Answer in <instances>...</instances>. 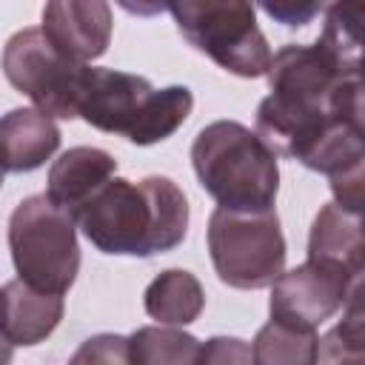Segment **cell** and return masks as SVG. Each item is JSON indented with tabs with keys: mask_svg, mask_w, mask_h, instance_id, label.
Segmentation results:
<instances>
[{
	"mask_svg": "<svg viewBox=\"0 0 365 365\" xmlns=\"http://www.w3.org/2000/svg\"><path fill=\"white\" fill-rule=\"evenodd\" d=\"M0 148L6 174H26L54 157L60 128L40 108H11L0 120Z\"/></svg>",
	"mask_w": 365,
	"mask_h": 365,
	"instance_id": "cell-13",
	"label": "cell"
},
{
	"mask_svg": "<svg viewBox=\"0 0 365 365\" xmlns=\"http://www.w3.org/2000/svg\"><path fill=\"white\" fill-rule=\"evenodd\" d=\"M86 240L117 257H154L174 251L188 234V200L168 177L131 182L114 177L74 220Z\"/></svg>",
	"mask_w": 365,
	"mask_h": 365,
	"instance_id": "cell-2",
	"label": "cell"
},
{
	"mask_svg": "<svg viewBox=\"0 0 365 365\" xmlns=\"http://www.w3.org/2000/svg\"><path fill=\"white\" fill-rule=\"evenodd\" d=\"M191 165L217 200V208L259 214L274 211L279 165L268 143L237 120H217L200 128L191 143Z\"/></svg>",
	"mask_w": 365,
	"mask_h": 365,
	"instance_id": "cell-3",
	"label": "cell"
},
{
	"mask_svg": "<svg viewBox=\"0 0 365 365\" xmlns=\"http://www.w3.org/2000/svg\"><path fill=\"white\" fill-rule=\"evenodd\" d=\"M111 6L103 0H51L43 6V34L74 63L97 60L111 43Z\"/></svg>",
	"mask_w": 365,
	"mask_h": 365,
	"instance_id": "cell-11",
	"label": "cell"
},
{
	"mask_svg": "<svg viewBox=\"0 0 365 365\" xmlns=\"http://www.w3.org/2000/svg\"><path fill=\"white\" fill-rule=\"evenodd\" d=\"M68 365H134L131 342L123 334H94L80 342Z\"/></svg>",
	"mask_w": 365,
	"mask_h": 365,
	"instance_id": "cell-19",
	"label": "cell"
},
{
	"mask_svg": "<svg viewBox=\"0 0 365 365\" xmlns=\"http://www.w3.org/2000/svg\"><path fill=\"white\" fill-rule=\"evenodd\" d=\"M268 97L257 106V134L277 157L328 180L365 157V131L348 117L345 77L314 46H282L268 68Z\"/></svg>",
	"mask_w": 365,
	"mask_h": 365,
	"instance_id": "cell-1",
	"label": "cell"
},
{
	"mask_svg": "<svg viewBox=\"0 0 365 365\" xmlns=\"http://www.w3.org/2000/svg\"><path fill=\"white\" fill-rule=\"evenodd\" d=\"M86 63L60 54L40 26L14 31L3 46V74L51 120L80 117V94L86 83Z\"/></svg>",
	"mask_w": 365,
	"mask_h": 365,
	"instance_id": "cell-8",
	"label": "cell"
},
{
	"mask_svg": "<svg viewBox=\"0 0 365 365\" xmlns=\"http://www.w3.org/2000/svg\"><path fill=\"white\" fill-rule=\"evenodd\" d=\"M9 251L29 288L63 297L80 271L77 222L46 194L26 197L9 217Z\"/></svg>",
	"mask_w": 365,
	"mask_h": 365,
	"instance_id": "cell-5",
	"label": "cell"
},
{
	"mask_svg": "<svg viewBox=\"0 0 365 365\" xmlns=\"http://www.w3.org/2000/svg\"><path fill=\"white\" fill-rule=\"evenodd\" d=\"M191 108L194 94L188 86L154 88L145 77L117 68L88 66L80 94V117L88 125L123 134L134 145L168 140L188 120Z\"/></svg>",
	"mask_w": 365,
	"mask_h": 365,
	"instance_id": "cell-4",
	"label": "cell"
},
{
	"mask_svg": "<svg viewBox=\"0 0 365 365\" xmlns=\"http://www.w3.org/2000/svg\"><path fill=\"white\" fill-rule=\"evenodd\" d=\"M114 174L117 160L108 151L94 145H74L51 163L46 197L71 220H77L80 211L100 194V188L114 180Z\"/></svg>",
	"mask_w": 365,
	"mask_h": 365,
	"instance_id": "cell-12",
	"label": "cell"
},
{
	"mask_svg": "<svg viewBox=\"0 0 365 365\" xmlns=\"http://www.w3.org/2000/svg\"><path fill=\"white\" fill-rule=\"evenodd\" d=\"M317 46L345 77L348 117L365 131V0L325 6V23Z\"/></svg>",
	"mask_w": 365,
	"mask_h": 365,
	"instance_id": "cell-10",
	"label": "cell"
},
{
	"mask_svg": "<svg viewBox=\"0 0 365 365\" xmlns=\"http://www.w3.org/2000/svg\"><path fill=\"white\" fill-rule=\"evenodd\" d=\"M134 365H200L202 342L174 325H143L131 336Z\"/></svg>",
	"mask_w": 365,
	"mask_h": 365,
	"instance_id": "cell-16",
	"label": "cell"
},
{
	"mask_svg": "<svg viewBox=\"0 0 365 365\" xmlns=\"http://www.w3.org/2000/svg\"><path fill=\"white\" fill-rule=\"evenodd\" d=\"M180 34L220 68L237 77H265L271 46L257 26V9L240 0H182L165 6Z\"/></svg>",
	"mask_w": 365,
	"mask_h": 365,
	"instance_id": "cell-6",
	"label": "cell"
},
{
	"mask_svg": "<svg viewBox=\"0 0 365 365\" xmlns=\"http://www.w3.org/2000/svg\"><path fill=\"white\" fill-rule=\"evenodd\" d=\"M145 314L160 325H191L205 308V291L200 279L185 268H165L143 294Z\"/></svg>",
	"mask_w": 365,
	"mask_h": 365,
	"instance_id": "cell-15",
	"label": "cell"
},
{
	"mask_svg": "<svg viewBox=\"0 0 365 365\" xmlns=\"http://www.w3.org/2000/svg\"><path fill=\"white\" fill-rule=\"evenodd\" d=\"M271 17H277L279 23H285V26H305L314 14H319V11H325V6H317V3H311V6H294V3H282V6H262Z\"/></svg>",
	"mask_w": 365,
	"mask_h": 365,
	"instance_id": "cell-22",
	"label": "cell"
},
{
	"mask_svg": "<svg viewBox=\"0 0 365 365\" xmlns=\"http://www.w3.org/2000/svg\"><path fill=\"white\" fill-rule=\"evenodd\" d=\"M66 311L63 297L29 288L23 279L3 285V336L9 345H37L54 334Z\"/></svg>",
	"mask_w": 365,
	"mask_h": 365,
	"instance_id": "cell-14",
	"label": "cell"
},
{
	"mask_svg": "<svg viewBox=\"0 0 365 365\" xmlns=\"http://www.w3.org/2000/svg\"><path fill=\"white\" fill-rule=\"evenodd\" d=\"M251 351L254 365H317L319 336L317 331H299L268 319L257 331Z\"/></svg>",
	"mask_w": 365,
	"mask_h": 365,
	"instance_id": "cell-17",
	"label": "cell"
},
{
	"mask_svg": "<svg viewBox=\"0 0 365 365\" xmlns=\"http://www.w3.org/2000/svg\"><path fill=\"white\" fill-rule=\"evenodd\" d=\"M331 194L339 208L351 211L365 222V157H359L342 174L331 177Z\"/></svg>",
	"mask_w": 365,
	"mask_h": 365,
	"instance_id": "cell-20",
	"label": "cell"
},
{
	"mask_svg": "<svg viewBox=\"0 0 365 365\" xmlns=\"http://www.w3.org/2000/svg\"><path fill=\"white\" fill-rule=\"evenodd\" d=\"M345 305V282L331 268L317 262H302L282 271L271 285L268 314L274 322L299 331H317Z\"/></svg>",
	"mask_w": 365,
	"mask_h": 365,
	"instance_id": "cell-9",
	"label": "cell"
},
{
	"mask_svg": "<svg viewBox=\"0 0 365 365\" xmlns=\"http://www.w3.org/2000/svg\"><path fill=\"white\" fill-rule=\"evenodd\" d=\"M205 240L217 277L231 288H268L285 271L288 251L277 211L242 214L214 208Z\"/></svg>",
	"mask_w": 365,
	"mask_h": 365,
	"instance_id": "cell-7",
	"label": "cell"
},
{
	"mask_svg": "<svg viewBox=\"0 0 365 365\" xmlns=\"http://www.w3.org/2000/svg\"><path fill=\"white\" fill-rule=\"evenodd\" d=\"M317 365H365V299L342 305V319L319 339Z\"/></svg>",
	"mask_w": 365,
	"mask_h": 365,
	"instance_id": "cell-18",
	"label": "cell"
},
{
	"mask_svg": "<svg viewBox=\"0 0 365 365\" xmlns=\"http://www.w3.org/2000/svg\"><path fill=\"white\" fill-rule=\"evenodd\" d=\"M200 365H254V351L240 336H211L202 342Z\"/></svg>",
	"mask_w": 365,
	"mask_h": 365,
	"instance_id": "cell-21",
	"label": "cell"
}]
</instances>
